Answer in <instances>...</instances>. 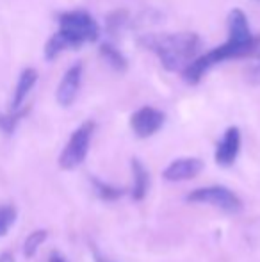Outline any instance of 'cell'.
Masks as SVG:
<instances>
[{
    "label": "cell",
    "instance_id": "52a82bcc",
    "mask_svg": "<svg viewBox=\"0 0 260 262\" xmlns=\"http://www.w3.org/2000/svg\"><path fill=\"white\" fill-rule=\"evenodd\" d=\"M82 73H84V66L80 61L73 62L66 70V73L63 75V79H61L56 91V100L61 107H69L77 100V95L80 91V84H82Z\"/></svg>",
    "mask_w": 260,
    "mask_h": 262
},
{
    "label": "cell",
    "instance_id": "4fadbf2b",
    "mask_svg": "<svg viewBox=\"0 0 260 262\" xmlns=\"http://www.w3.org/2000/svg\"><path fill=\"white\" fill-rule=\"evenodd\" d=\"M29 114V107H21L18 111H9L7 114H0V128L6 134H13L16 125Z\"/></svg>",
    "mask_w": 260,
    "mask_h": 262
},
{
    "label": "cell",
    "instance_id": "d6986e66",
    "mask_svg": "<svg viewBox=\"0 0 260 262\" xmlns=\"http://www.w3.org/2000/svg\"><path fill=\"white\" fill-rule=\"evenodd\" d=\"M0 262H14V257L11 255V253H2V255H0Z\"/></svg>",
    "mask_w": 260,
    "mask_h": 262
},
{
    "label": "cell",
    "instance_id": "9c48e42d",
    "mask_svg": "<svg viewBox=\"0 0 260 262\" xmlns=\"http://www.w3.org/2000/svg\"><path fill=\"white\" fill-rule=\"evenodd\" d=\"M201 169H203V161L196 157H182L170 162L162 171V177L170 182H182V180L195 179L201 173Z\"/></svg>",
    "mask_w": 260,
    "mask_h": 262
},
{
    "label": "cell",
    "instance_id": "7c38bea8",
    "mask_svg": "<svg viewBox=\"0 0 260 262\" xmlns=\"http://www.w3.org/2000/svg\"><path fill=\"white\" fill-rule=\"evenodd\" d=\"M100 57L104 59L105 64L114 70V72H125L127 66H129V61H127V57L122 54V50H118L109 41L100 45Z\"/></svg>",
    "mask_w": 260,
    "mask_h": 262
},
{
    "label": "cell",
    "instance_id": "e0dca14e",
    "mask_svg": "<svg viewBox=\"0 0 260 262\" xmlns=\"http://www.w3.org/2000/svg\"><path fill=\"white\" fill-rule=\"evenodd\" d=\"M246 79L250 84H255V86H260V43L255 50V54L251 55V62L248 64L246 70Z\"/></svg>",
    "mask_w": 260,
    "mask_h": 262
},
{
    "label": "cell",
    "instance_id": "ac0fdd59",
    "mask_svg": "<svg viewBox=\"0 0 260 262\" xmlns=\"http://www.w3.org/2000/svg\"><path fill=\"white\" fill-rule=\"evenodd\" d=\"M49 262H68V260H66L61 253L52 252V253H50V257H49Z\"/></svg>",
    "mask_w": 260,
    "mask_h": 262
},
{
    "label": "cell",
    "instance_id": "8992f818",
    "mask_svg": "<svg viewBox=\"0 0 260 262\" xmlns=\"http://www.w3.org/2000/svg\"><path fill=\"white\" fill-rule=\"evenodd\" d=\"M164 121H166V114L162 111L152 105H145L130 116V128L137 138L146 139L157 134L162 128Z\"/></svg>",
    "mask_w": 260,
    "mask_h": 262
},
{
    "label": "cell",
    "instance_id": "6da1fadb",
    "mask_svg": "<svg viewBox=\"0 0 260 262\" xmlns=\"http://www.w3.org/2000/svg\"><path fill=\"white\" fill-rule=\"evenodd\" d=\"M226 25H228V39L223 45L216 47V49L208 50V52L200 54L182 72V77H184V80L187 84H198L201 80V77L212 66L219 64V62L251 57L255 54L260 38L251 34L250 21H248V16L244 14V11L239 9V7L230 11L228 18H226Z\"/></svg>",
    "mask_w": 260,
    "mask_h": 262
},
{
    "label": "cell",
    "instance_id": "ba28073f",
    "mask_svg": "<svg viewBox=\"0 0 260 262\" xmlns=\"http://www.w3.org/2000/svg\"><path fill=\"white\" fill-rule=\"evenodd\" d=\"M241 152V130L237 127H228L223 134L221 141L218 143L214 159L219 166L228 168L235 162Z\"/></svg>",
    "mask_w": 260,
    "mask_h": 262
},
{
    "label": "cell",
    "instance_id": "3957f363",
    "mask_svg": "<svg viewBox=\"0 0 260 262\" xmlns=\"http://www.w3.org/2000/svg\"><path fill=\"white\" fill-rule=\"evenodd\" d=\"M59 31L50 36L45 45V59L54 61L64 50L80 49L86 43H93L100 38V25L87 11H64L57 16Z\"/></svg>",
    "mask_w": 260,
    "mask_h": 262
},
{
    "label": "cell",
    "instance_id": "277c9868",
    "mask_svg": "<svg viewBox=\"0 0 260 262\" xmlns=\"http://www.w3.org/2000/svg\"><path fill=\"white\" fill-rule=\"evenodd\" d=\"M93 132H94V121H91V120L84 121L80 127H77L75 130H73V134L69 136L68 143H66L64 150L59 156L61 168L69 171V169H75L77 166H80L86 161Z\"/></svg>",
    "mask_w": 260,
    "mask_h": 262
},
{
    "label": "cell",
    "instance_id": "30bf717a",
    "mask_svg": "<svg viewBox=\"0 0 260 262\" xmlns=\"http://www.w3.org/2000/svg\"><path fill=\"white\" fill-rule=\"evenodd\" d=\"M38 72L34 68H25L23 72L20 73L16 82V90L13 93V100H11V109L9 111H18L23 107L25 98L29 97V93L32 91V88L38 82Z\"/></svg>",
    "mask_w": 260,
    "mask_h": 262
},
{
    "label": "cell",
    "instance_id": "7a4b0ae2",
    "mask_svg": "<svg viewBox=\"0 0 260 262\" xmlns=\"http://www.w3.org/2000/svg\"><path fill=\"white\" fill-rule=\"evenodd\" d=\"M146 50L153 52L166 72H184L200 55L201 39L196 32H153L139 38Z\"/></svg>",
    "mask_w": 260,
    "mask_h": 262
},
{
    "label": "cell",
    "instance_id": "8fae6325",
    "mask_svg": "<svg viewBox=\"0 0 260 262\" xmlns=\"http://www.w3.org/2000/svg\"><path fill=\"white\" fill-rule=\"evenodd\" d=\"M132 177H134V186H132V198L141 202L148 193L150 175L148 169L143 166L139 159H132Z\"/></svg>",
    "mask_w": 260,
    "mask_h": 262
},
{
    "label": "cell",
    "instance_id": "9a60e30c",
    "mask_svg": "<svg viewBox=\"0 0 260 262\" xmlns=\"http://www.w3.org/2000/svg\"><path fill=\"white\" fill-rule=\"evenodd\" d=\"M93 184H94V189H97L98 196H100L102 200L114 202V200H118V198H122L123 193H125V191L120 189V187H112V186H109V184L100 182V180H97V179L93 180Z\"/></svg>",
    "mask_w": 260,
    "mask_h": 262
},
{
    "label": "cell",
    "instance_id": "5b68a950",
    "mask_svg": "<svg viewBox=\"0 0 260 262\" xmlns=\"http://www.w3.org/2000/svg\"><path fill=\"white\" fill-rule=\"evenodd\" d=\"M187 202L193 204H207L216 209H221L225 212H239L243 207V202L233 191L223 186L198 187L193 193L187 194Z\"/></svg>",
    "mask_w": 260,
    "mask_h": 262
},
{
    "label": "cell",
    "instance_id": "5bb4252c",
    "mask_svg": "<svg viewBox=\"0 0 260 262\" xmlns=\"http://www.w3.org/2000/svg\"><path fill=\"white\" fill-rule=\"evenodd\" d=\"M49 237V232L46 230H34L32 234L27 235V239L23 241V255L27 259H32L36 255V252L39 250V246L46 241Z\"/></svg>",
    "mask_w": 260,
    "mask_h": 262
},
{
    "label": "cell",
    "instance_id": "2e32d148",
    "mask_svg": "<svg viewBox=\"0 0 260 262\" xmlns=\"http://www.w3.org/2000/svg\"><path fill=\"white\" fill-rule=\"evenodd\" d=\"M16 221V209L13 205H0V237L9 232Z\"/></svg>",
    "mask_w": 260,
    "mask_h": 262
}]
</instances>
